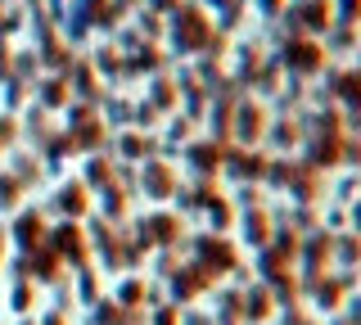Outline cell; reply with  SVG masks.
I'll return each instance as SVG.
<instances>
[{
    "label": "cell",
    "mask_w": 361,
    "mask_h": 325,
    "mask_svg": "<svg viewBox=\"0 0 361 325\" xmlns=\"http://www.w3.org/2000/svg\"><path fill=\"white\" fill-rule=\"evenodd\" d=\"M330 86L338 91V99H343V104H361V73H338V77H330Z\"/></svg>",
    "instance_id": "24"
},
{
    "label": "cell",
    "mask_w": 361,
    "mask_h": 325,
    "mask_svg": "<svg viewBox=\"0 0 361 325\" xmlns=\"http://www.w3.org/2000/svg\"><path fill=\"white\" fill-rule=\"evenodd\" d=\"M244 231H248V244H267V235H271V217L262 212V204L244 212Z\"/></svg>",
    "instance_id": "22"
},
{
    "label": "cell",
    "mask_w": 361,
    "mask_h": 325,
    "mask_svg": "<svg viewBox=\"0 0 361 325\" xmlns=\"http://www.w3.org/2000/svg\"><path fill=\"white\" fill-rule=\"evenodd\" d=\"M176 190H180L176 163H167L163 154H158V159H149V163H140V195H145V199L163 204V199H176Z\"/></svg>",
    "instance_id": "2"
},
{
    "label": "cell",
    "mask_w": 361,
    "mask_h": 325,
    "mask_svg": "<svg viewBox=\"0 0 361 325\" xmlns=\"http://www.w3.org/2000/svg\"><path fill=\"white\" fill-rule=\"evenodd\" d=\"M18 140H23V122L14 114H0V159L9 149H18Z\"/></svg>",
    "instance_id": "25"
},
{
    "label": "cell",
    "mask_w": 361,
    "mask_h": 325,
    "mask_svg": "<svg viewBox=\"0 0 361 325\" xmlns=\"http://www.w3.org/2000/svg\"><path fill=\"white\" fill-rule=\"evenodd\" d=\"M302 23H307L312 32L330 27V5H321V0H316V5H307V9H302Z\"/></svg>",
    "instance_id": "27"
},
{
    "label": "cell",
    "mask_w": 361,
    "mask_h": 325,
    "mask_svg": "<svg viewBox=\"0 0 361 325\" xmlns=\"http://www.w3.org/2000/svg\"><path fill=\"white\" fill-rule=\"evenodd\" d=\"M50 249H59V257L86 262V231H82V221H59V226L50 231Z\"/></svg>",
    "instance_id": "13"
},
{
    "label": "cell",
    "mask_w": 361,
    "mask_h": 325,
    "mask_svg": "<svg viewBox=\"0 0 361 325\" xmlns=\"http://www.w3.org/2000/svg\"><path fill=\"white\" fill-rule=\"evenodd\" d=\"M348 136H361V104L348 114Z\"/></svg>",
    "instance_id": "30"
},
{
    "label": "cell",
    "mask_w": 361,
    "mask_h": 325,
    "mask_svg": "<svg viewBox=\"0 0 361 325\" xmlns=\"http://www.w3.org/2000/svg\"><path fill=\"white\" fill-rule=\"evenodd\" d=\"M180 235H185V226H180V217H176V212L154 208L149 217L140 221V240H145V244H176Z\"/></svg>",
    "instance_id": "8"
},
{
    "label": "cell",
    "mask_w": 361,
    "mask_h": 325,
    "mask_svg": "<svg viewBox=\"0 0 361 325\" xmlns=\"http://www.w3.org/2000/svg\"><path fill=\"white\" fill-rule=\"evenodd\" d=\"M180 18H185V23H176V50L180 54H195L203 46H212V32H208V23H203L199 9H185Z\"/></svg>",
    "instance_id": "11"
},
{
    "label": "cell",
    "mask_w": 361,
    "mask_h": 325,
    "mask_svg": "<svg viewBox=\"0 0 361 325\" xmlns=\"http://www.w3.org/2000/svg\"><path fill=\"white\" fill-rule=\"evenodd\" d=\"M231 136L240 140L244 149H253V145L267 136V109L253 104V99H240V104H235V127H231Z\"/></svg>",
    "instance_id": "6"
},
{
    "label": "cell",
    "mask_w": 361,
    "mask_h": 325,
    "mask_svg": "<svg viewBox=\"0 0 361 325\" xmlns=\"http://www.w3.org/2000/svg\"><path fill=\"white\" fill-rule=\"evenodd\" d=\"M180 154H185V163L195 167V176H208V181H217L221 176V163H226V145H217V140H190V145H180Z\"/></svg>",
    "instance_id": "5"
},
{
    "label": "cell",
    "mask_w": 361,
    "mask_h": 325,
    "mask_svg": "<svg viewBox=\"0 0 361 325\" xmlns=\"http://www.w3.org/2000/svg\"><path fill=\"white\" fill-rule=\"evenodd\" d=\"M293 195L302 199V204H316V199L325 195V181H321V172H316L312 163H298V172H293Z\"/></svg>",
    "instance_id": "17"
},
{
    "label": "cell",
    "mask_w": 361,
    "mask_h": 325,
    "mask_svg": "<svg viewBox=\"0 0 361 325\" xmlns=\"http://www.w3.org/2000/svg\"><path fill=\"white\" fill-rule=\"evenodd\" d=\"M50 131H54V122H50V109L32 104V109H27V118H23V140H32V149H41V145L50 140Z\"/></svg>",
    "instance_id": "16"
},
{
    "label": "cell",
    "mask_w": 361,
    "mask_h": 325,
    "mask_svg": "<svg viewBox=\"0 0 361 325\" xmlns=\"http://www.w3.org/2000/svg\"><path fill=\"white\" fill-rule=\"evenodd\" d=\"M195 249L208 257L212 266H235V244H231V240H221V235H217V240H212V235H199Z\"/></svg>",
    "instance_id": "18"
},
{
    "label": "cell",
    "mask_w": 361,
    "mask_h": 325,
    "mask_svg": "<svg viewBox=\"0 0 361 325\" xmlns=\"http://www.w3.org/2000/svg\"><path fill=\"white\" fill-rule=\"evenodd\" d=\"M0 257H5V231H0Z\"/></svg>",
    "instance_id": "32"
},
{
    "label": "cell",
    "mask_w": 361,
    "mask_h": 325,
    "mask_svg": "<svg viewBox=\"0 0 361 325\" xmlns=\"http://www.w3.org/2000/svg\"><path fill=\"white\" fill-rule=\"evenodd\" d=\"M9 172H14L27 190H37L45 181V163H41L37 149H9Z\"/></svg>",
    "instance_id": "15"
},
{
    "label": "cell",
    "mask_w": 361,
    "mask_h": 325,
    "mask_svg": "<svg viewBox=\"0 0 361 325\" xmlns=\"http://www.w3.org/2000/svg\"><path fill=\"white\" fill-rule=\"evenodd\" d=\"M267 163L271 154L262 149H244V145H226V163H221V176H231L235 185H257L267 176Z\"/></svg>",
    "instance_id": "1"
},
{
    "label": "cell",
    "mask_w": 361,
    "mask_h": 325,
    "mask_svg": "<svg viewBox=\"0 0 361 325\" xmlns=\"http://www.w3.org/2000/svg\"><path fill=\"white\" fill-rule=\"evenodd\" d=\"M353 221H357V226H361V204H353Z\"/></svg>",
    "instance_id": "31"
},
{
    "label": "cell",
    "mask_w": 361,
    "mask_h": 325,
    "mask_svg": "<svg viewBox=\"0 0 361 325\" xmlns=\"http://www.w3.org/2000/svg\"><path fill=\"white\" fill-rule=\"evenodd\" d=\"M267 136H271V145H276L280 154H285V149H293V145H298L302 131H298V122H293V118H280L276 127H267Z\"/></svg>",
    "instance_id": "21"
},
{
    "label": "cell",
    "mask_w": 361,
    "mask_h": 325,
    "mask_svg": "<svg viewBox=\"0 0 361 325\" xmlns=\"http://www.w3.org/2000/svg\"><path fill=\"white\" fill-rule=\"evenodd\" d=\"M23 199H27V185H23L9 167H0V212H18Z\"/></svg>",
    "instance_id": "19"
},
{
    "label": "cell",
    "mask_w": 361,
    "mask_h": 325,
    "mask_svg": "<svg viewBox=\"0 0 361 325\" xmlns=\"http://www.w3.org/2000/svg\"><path fill=\"white\" fill-rule=\"evenodd\" d=\"M208 212H212V226H221V231H226V226H231V221H235V208L226 204V195H221V199H217V204H212Z\"/></svg>",
    "instance_id": "29"
},
{
    "label": "cell",
    "mask_w": 361,
    "mask_h": 325,
    "mask_svg": "<svg viewBox=\"0 0 361 325\" xmlns=\"http://www.w3.org/2000/svg\"><path fill=\"white\" fill-rule=\"evenodd\" d=\"M109 149H118V163H149L163 154V140L154 131H140V127H118Z\"/></svg>",
    "instance_id": "3"
},
{
    "label": "cell",
    "mask_w": 361,
    "mask_h": 325,
    "mask_svg": "<svg viewBox=\"0 0 361 325\" xmlns=\"http://www.w3.org/2000/svg\"><path fill=\"white\" fill-rule=\"evenodd\" d=\"M285 68L298 77H312L325 68V50L312 46V41H293V46H285Z\"/></svg>",
    "instance_id": "12"
},
{
    "label": "cell",
    "mask_w": 361,
    "mask_h": 325,
    "mask_svg": "<svg viewBox=\"0 0 361 325\" xmlns=\"http://www.w3.org/2000/svg\"><path fill=\"white\" fill-rule=\"evenodd\" d=\"M32 91H37V104L41 109H68L73 104V86H68V73H50V77H41L37 86H32Z\"/></svg>",
    "instance_id": "14"
},
{
    "label": "cell",
    "mask_w": 361,
    "mask_h": 325,
    "mask_svg": "<svg viewBox=\"0 0 361 325\" xmlns=\"http://www.w3.org/2000/svg\"><path fill=\"white\" fill-rule=\"evenodd\" d=\"M343 167L361 172V136H343Z\"/></svg>",
    "instance_id": "28"
},
{
    "label": "cell",
    "mask_w": 361,
    "mask_h": 325,
    "mask_svg": "<svg viewBox=\"0 0 361 325\" xmlns=\"http://www.w3.org/2000/svg\"><path fill=\"white\" fill-rule=\"evenodd\" d=\"M54 212H59L63 221H82L90 217V208H95V195L86 190L82 176H68V181H59V190H54Z\"/></svg>",
    "instance_id": "4"
},
{
    "label": "cell",
    "mask_w": 361,
    "mask_h": 325,
    "mask_svg": "<svg viewBox=\"0 0 361 325\" xmlns=\"http://www.w3.org/2000/svg\"><path fill=\"white\" fill-rule=\"evenodd\" d=\"M293 172H298V163L271 159V163H267V176H262V181H267L271 190H289V185H293Z\"/></svg>",
    "instance_id": "23"
},
{
    "label": "cell",
    "mask_w": 361,
    "mask_h": 325,
    "mask_svg": "<svg viewBox=\"0 0 361 325\" xmlns=\"http://www.w3.org/2000/svg\"><path fill=\"white\" fill-rule=\"evenodd\" d=\"M82 181L90 195H99V190H109L113 181H118V159L104 149V154H86L82 159Z\"/></svg>",
    "instance_id": "10"
},
{
    "label": "cell",
    "mask_w": 361,
    "mask_h": 325,
    "mask_svg": "<svg viewBox=\"0 0 361 325\" xmlns=\"http://www.w3.org/2000/svg\"><path fill=\"white\" fill-rule=\"evenodd\" d=\"M104 109H109V122H113V127H131L135 104H131L127 95H109V99H104Z\"/></svg>",
    "instance_id": "26"
},
{
    "label": "cell",
    "mask_w": 361,
    "mask_h": 325,
    "mask_svg": "<svg viewBox=\"0 0 361 325\" xmlns=\"http://www.w3.org/2000/svg\"><path fill=\"white\" fill-rule=\"evenodd\" d=\"M302 163H312L316 172H334L343 167V131H316V145Z\"/></svg>",
    "instance_id": "9"
},
{
    "label": "cell",
    "mask_w": 361,
    "mask_h": 325,
    "mask_svg": "<svg viewBox=\"0 0 361 325\" xmlns=\"http://www.w3.org/2000/svg\"><path fill=\"white\" fill-rule=\"evenodd\" d=\"M14 240L23 244V249H41L45 240H50V221H45L41 208H18L14 212Z\"/></svg>",
    "instance_id": "7"
},
{
    "label": "cell",
    "mask_w": 361,
    "mask_h": 325,
    "mask_svg": "<svg viewBox=\"0 0 361 325\" xmlns=\"http://www.w3.org/2000/svg\"><path fill=\"white\" fill-rule=\"evenodd\" d=\"M149 104L158 109V114H176V104H180V91H176V82H172V77H163V73H158L154 77V95H149Z\"/></svg>",
    "instance_id": "20"
}]
</instances>
